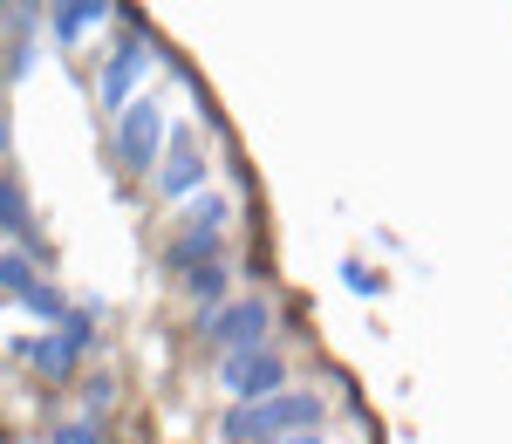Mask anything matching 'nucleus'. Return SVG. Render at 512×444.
I'll use <instances>...</instances> for the list:
<instances>
[{"label": "nucleus", "instance_id": "nucleus-1", "mask_svg": "<svg viewBox=\"0 0 512 444\" xmlns=\"http://www.w3.org/2000/svg\"><path fill=\"white\" fill-rule=\"evenodd\" d=\"M321 417H328V404H321L315 390H280L267 404H226L219 438L226 444H280V438H294V431H321Z\"/></svg>", "mask_w": 512, "mask_h": 444}, {"label": "nucleus", "instance_id": "nucleus-2", "mask_svg": "<svg viewBox=\"0 0 512 444\" xmlns=\"http://www.w3.org/2000/svg\"><path fill=\"white\" fill-rule=\"evenodd\" d=\"M267 335H274V301H267V294H233L226 308L198 315V342H205L212 356H233V349H260Z\"/></svg>", "mask_w": 512, "mask_h": 444}, {"label": "nucleus", "instance_id": "nucleus-3", "mask_svg": "<svg viewBox=\"0 0 512 444\" xmlns=\"http://www.w3.org/2000/svg\"><path fill=\"white\" fill-rule=\"evenodd\" d=\"M110 151H117V164L130 178H158V164H164V103L158 96H137L123 110L117 130H110Z\"/></svg>", "mask_w": 512, "mask_h": 444}, {"label": "nucleus", "instance_id": "nucleus-4", "mask_svg": "<svg viewBox=\"0 0 512 444\" xmlns=\"http://www.w3.org/2000/svg\"><path fill=\"white\" fill-rule=\"evenodd\" d=\"M151 55H158V35H151V28H123V41L103 55L96 103H103L110 117H123V110L137 103V82H144V69H151Z\"/></svg>", "mask_w": 512, "mask_h": 444}, {"label": "nucleus", "instance_id": "nucleus-5", "mask_svg": "<svg viewBox=\"0 0 512 444\" xmlns=\"http://www.w3.org/2000/svg\"><path fill=\"white\" fill-rule=\"evenodd\" d=\"M158 199L171 205H192L198 192H212V164H205V151H198L192 123H164V164H158Z\"/></svg>", "mask_w": 512, "mask_h": 444}, {"label": "nucleus", "instance_id": "nucleus-6", "mask_svg": "<svg viewBox=\"0 0 512 444\" xmlns=\"http://www.w3.org/2000/svg\"><path fill=\"white\" fill-rule=\"evenodd\" d=\"M219 390H226L233 404H267V397L287 390V356H280L274 342L233 349V356H219Z\"/></svg>", "mask_w": 512, "mask_h": 444}, {"label": "nucleus", "instance_id": "nucleus-7", "mask_svg": "<svg viewBox=\"0 0 512 444\" xmlns=\"http://www.w3.org/2000/svg\"><path fill=\"white\" fill-rule=\"evenodd\" d=\"M7 349H14V363L35 369L41 383H76V376H82V356L62 342V335H48V328H35V335H14Z\"/></svg>", "mask_w": 512, "mask_h": 444}, {"label": "nucleus", "instance_id": "nucleus-8", "mask_svg": "<svg viewBox=\"0 0 512 444\" xmlns=\"http://www.w3.org/2000/svg\"><path fill=\"white\" fill-rule=\"evenodd\" d=\"M158 260H164V274L185 281V274H198V267H219V260H226V233H185V226H178V233L164 240Z\"/></svg>", "mask_w": 512, "mask_h": 444}, {"label": "nucleus", "instance_id": "nucleus-9", "mask_svg": "<svg viewBox=\"0 0 512 444\" xmlns=\"http://www.w3.org/2000/svg\"><path fill=\"white\" fill-rule=\"evenodd\" d=\"M110 14H117L110 0H62V7H41V21H48V35L62 41V48H76V41L89 35L96 21H110Z\"/></svg>", "mask_w": 512, "mask_h": 444}, {"label": "nucleus", "instance_id": "nucleus-10", "mask_svg": "<svg viewBox=\"0 0 512 444\" xmlns=\"http://www.w3.org/2000/svg\"><path fill=\"white\" fill-rule=\"evenodd\" d=\"M0 233L21 246L28 260H48V246L35 240V219H28V199H21V185H14L7 171H0Z\"/></svg>", "mask_w": 512, "mask_h": 444}, {"label": "nucleus", "instance_id": "nucleus-11", "mask_svg": "<svg viewBox=\"0 0 512 444\" xmlns=\"http://www.w3.org/2000/svg\"><path fill=\"white\" fill-rule=\"evenodd\" d=\"M233 267L219 260V267H198V274H185V301H192V315H212V308H226L233 294Z\"/></svg>", "mask_w": 512, "mask_h": 444}, {"label": "nucleus", "instance_id": "nucleus-12", "mask_svg": "<svg viewBox=\"0 0 512 444\" xmlns=\"http://www.w3.org/2000/svg\"><path fill=\"white\" fill-rule=\"evenodd\" d=\"M96 328H103V308H96V301H89V308H76V301H69V315H62V328H55V335H62L82 363H89V356H96Z\"/></svg>", "mask_w": 512, "mask_h": 444}, {"label": "nucleus", "instance_id": "nucleus-13", "mask_svg": "<svg viewBox=\"0 0 512 444\" xmlns=\"http://www.w3.org/2000/svg\"><path fill=\"white\" fill-rule=\"evenodd\" d=\"M21 315H35V322L55 335V328H62V315H69V294H62L55 281H35L28 294H21Z\"/></svg>", "mask_w": 512, "mask_h": 444}, {"label": "nucleus", "instance_id": "nucleus-14", "mask_svg": "<svg viewBox=\"0 0 512 444\" xmlns=\"http://www.w3.org/2000/svg\"><path fill=\"white\" fill-rule=\"evenodd\" d=\"M226 219H233V199L226 192H198L185 205V233H226Z\"/></svg>", "mask_w": 512, "mask_h": 444}, {"label": "nucleus", "instance_id": "nucleus-15", "mask_svg": "<svg viewBox=\"0 0 512 444\" xmlns=\"http://www.w3.org/2000/svg\"><path fill=\"white\" fill-rule=\"evenodd\" d=\"M35 267H41V260H28L21 246H7V253H0V287H7V301H21V294L41 281Z\"/></svg>", "mask_w": 512, "mask_h": 444}, {"label": "nucleus", "instance_id": "nucleus-16", "mask_svg": "<svg viewBox=\"0 0 512 444\" xmlns=\"http://www.w3.org/2000/svg\"><path fill=\"white\" fill-rule=\"evenodd\" d=\"M110 404H117V376H103V369H96V376L82 383V410H76V417H96V424H103Z\"/></svg>", "mask_w": 512, "mask_h": 444}, {"label": "nucleus", "instance_id": "nucleus-17", "mask_svg": "<svg viewBox=\"0 0 512 444\" xmlns=\"http://www.w3.org/2000/svg\"><path fill=\"white\" fill-rule=\"evenodd\" d=\"M48 444H103V424H96V417H62V424L48 431Z\"/></svg>", "mask_w": 512, "mask_h": 444}, {"label": "nucleus", "instance_id": "nucleus-18", "mask_svg": "<svg viewBox=\"0 0 512 444\" xmlns=\"http://www.w3.org/2000/svg\"><path fill=\"white\" fill-rule=\"evenodd\" d=\"M342 287H349V294H383V281H376V267H362V260H342Z\"/></svg>", "mask_w": 512, "mask_h": 444}, {"label": "nucleus", "instance_id": "nucleus-19", "mask_svg": "<svg viewBox=\"0 0 512 444\" xmlns=\"http://www.w3.org/2000/svg\"><path fill=\"white\" fill-rule=\"evenodd\" d=\"M0 21H7L14 35H35V28H41V7H35V0H21V7H0Z\"/></svg>", "mask_w": 512, "mask_h": 444}, {"label": "nucleus", "instance_id": "nucleus-20", "mask_svg": "<svg viewBox=\"0 0 512 444\" xmlns=\"http://www.w3.org/2000/svg\"><path fill=\"white\" fill-rule=\"evenodd\" d=\"M280 444H328L321 431H294V438H280Z\"/></svg>", "mask_w": 512, "mask_h": 444}, {"label": "nucleus", "instance_id": "nucleus-21", "mask_svg": "<svg viewBox=\"0 0 512 444\" xmlns=\"http://www.w3.org/2000/svg\"><path fill=\"white\" fill-rule=\"evenodd\" d=\"M7 144H14V137H7V117H0V158H7Z\"/></svg>", "mask_w": 512, "mask_h": 444}, {"label": "nucleus", "instance_id": "nucleus-22", "mask_svg": "<svg viewBox=\"0 0 512 444\" xmlns=\"http://www.w3.org/2000/svg\"><path fill=\"white\" fill-rule=\"evenodd\" d=\"M0 89H7V48H0Z\"/></svg>", "mask_w": 512, "mask_h": 444}]
</instances>
